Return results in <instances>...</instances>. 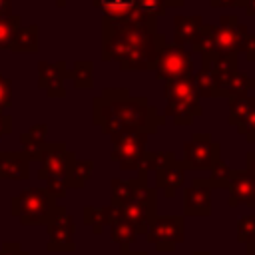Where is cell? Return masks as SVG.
Here are the masks:
<instances>
[{"mask_svg": "<svg viewBox=\"0 0 255 255\" xmlns=\"http://www.w3.org/2000/svg\"><path fill=\"white\" fill-rule=\"evenodd\" d=\"M44 183H46V185H44V189H46L52 197H56V199L66 197V193H68L66 181H62V179H46Z\"/></svg>", "mask_w": 255, "mask_h": 255, "instance_id": "8d00e7d4", "label": "cell"}, {"mask_svg": "<svg viewBox=\"0 0 255 255\" xmlns=\"http://www.w3.org/2000/svg\"><path fill=\"white\" fill-rule=\"evenodd\" d=\"M135 8L151 18H159L167 14V8L163 4V0H135Z\"/></svg>", "mask_w": 255, "mask_h": 255, "instance_id": "836d02e7", "label": "cell"}, {"mask_svg": "<svg viewBox=\"0 0 255 255\" xmlns=\"http://www.w3.org/2000/svg\"><path fill=\"white\" fill-rule=\"evenodd\" d=\"M185 239V217L183 215H157L145 233V241L159 253L175 251V245Z\"/></svg>", "mask_w": 255, "mask_h": 255, "instance_id": "ba28073f", "label": "cell"}, {"mask_svg": "<svg viewBox=\"0 0 255 255\" xmlns=\"http://www.w3.org/2000/svg\"><path fill=\"white\" fill-rule=\"evenodd\" d=\"M213 44H215V26L211 24H203L197 32V36L191 42V54H199V56H209L213 52Z\"/></svg>", "mask_w": 255, "mask_h": 255, "instance_id": "f546056e", "label": "cell"}, {"mask_svg": "<svg viewBox=\"0 0 255 255\" xmlns=\"http://www.w3.org/2000/svg\"><path fill=\"white\" fill-rule=\"evenodd\" d=\"M0 255H30L20 241H6L2 243V249H0Z\"/></svg>", "mask_w": 255, "mask_h": 255, "instance_id": "f35d334b", "label": "cell"}, {"mask_svg": "<svg viewBox=\"0 0 255 255\" xmlns=\"http://www.w3.org/2000/svg\"><path fill=\"white\" fill-rule=\"evenodd\" d=\"M229 102V114H227V124L237 128L241 126L247 116L253 112L255 108V96H251L249 92H241V94H235L231 98H227Z\"/></svg>", "mask_w": 255, "mask_h": 255, "instance_id": "7402d4cb", "label": "cell"}, {"mask_svg": "<svg viewBox=\"0 0 255 255\" xmlns=\"http://www.w3.org/2000/svg\"><path fill=\"white\" fill-rule=\"evenodd\" d=\"M235 129H237L239 135H245L247 143H255V108H253V112L247 116V120H245L241 126H237Z\"/></svg>", "mask_w": 255, "mask_h": 255, "instance_id": "d590c367", "label": "cell"}, {"mask_svg": "<svg viewBox=\"0 0 255 255\" xmlns=\"http://www.w3.org/2000/svg\"><path fill=\"white\" fill-rule=\"evenodd\" d=\"M251 175L245 171V169H233L231 171V179H229V199H227V205L229 207H239V205H245L249 195H251Z\"/></svg>", "mask_w": 255, "mask_h": 255, "instance_id": "d6986e66", "label": "cell"}, {"mask_svg": "<svg viewBox=\"0 0 255 255\" xmlns=\"http://www.w3.org/2000/svg\"><path fill=\"white\" fill-rule=\"evenodd\" d=\"M30 163L24 151H0V179L26 181L30 177Z\"/></svg>", "mask_w": 255, "mask_h": 255, "instance_id": "e0dca14e", "label": "cell"}, {"mask_svg": "<svg viewBox=\"0 0 255 255\" xmlns=\"http://www.w3.org/2000/svg\"><path fill=\"white\" fill-rule=\"evenodd\" d=\"M245 2H247V0H231V4H233L235 8H243V6H245Z\"/></svg>", "mask_w": 255, "mask_h": 255, "instance_id": "c3c4849f", "label": "cell"}, {"mask_svg": "<svg viewBox=\"0 0 255 255\" xmlns=\"http://www.w3.org/2000/svg\"><path fill=\"white\" fill-rule=\"evenodd\" d=\"M92 4L102 10L104 18L110 20L124 18L131 10H135V0H92Z\"/></svg>", "mask_w": 255, "mask_h": 255, "instance_id": "83f0119b", "label": "cell"}, {"mask_svg": "<svg viewBox=\"0 0 255 255\" xmlns=\"http://www.w3.org/2000/svg\"><path fill=\"white\" fill-rule=\"evenodd\" d=\"M217 157H221V145L213 141L209 133H193L191 139L183 143L181 163L185 171H207Z\"/></svg>", "mask_w": 255, "mask_h": 255, "instance_id": "7c38bea8", "label": "cell"}, {"mask_svg": "<svg viewBox=\"0 0 255 255\" xmlns=\"http://www.w3.org/2000/svg\"><path fill=\"white\" fill-rule=\"evenodd\" d=\"M245 255H255V245H245Z\"/></svg>", "mask_w": 255, "mask_h": 255, "instance_id": "681fc988", "label": "cell"}, {"mask_svg": "<svg viewBox=\"0 0 255 255\" xmlns=\"http://www.w3.org/2000/svg\"><path fill=\"white\" fill-rule=\"evenodd\" d=\"M70 80L76 90H92L94 88V62L76 60L70 70Z\"/></svg>", "mask_w": 255, "mask_h": 255, "instance_id": "484cf974", "label": "cell"}, {"mask_svg": "<svg viewBox=\"0 0 255 255\" xmlns=\"http://www.w3.org/2000/svg\"><path fill=\"white\" fill-rule=\"evenodd\" d=\"M245 205L255 207V179H253V183H251V195H249V199H247V203H245Z\"/></svg>", "mask_w": 255, "mask_h": 255, "instance_id": "7dc6e473", "label": "cell"}, {"mask_svg": "<svg viewBox=\"0 0 255 255\" xmlns=\"http://www.w3.org/2000/svg\"><path fill=\"white\" fill-rule=\"evenodd\" d=\"M201 66H209L215 78L217 86V98H231L241 92H249V76L245 72H239L237 68V56L227 58H213V60H201Z\"/></svg>", "mask_w": 255, "mask_h": 255, "instance_id": "8992f818", "label": "cell"}, {"mask_svg": "<svg viewBox=\"0 0 255 255\" xmlns=\"http://www.w3.org/2000/svg\"><path fill=\"white\" fill-rule=\"evenodd\" d=\"M0 14H12V0H0Z\"/></svg>", "mask_w": 255, "mask_h": 255, "instance_id": "b9f144b4", "label": "cell"}, {"mask_svg": "<svg viewBox=\"0 0 255 255\" xmlns=\"http://www.w3.org/2000/svg\"><path fill=\"white\" fill-rule=\"evenodd\" d=\"M112 151L110 159L120 165L124 171H137L145 153H147V133H116L110 135Z\"/></svg>", "mask_w": 255, "mask_h": 255, "instance_id": "52a82bcc", "label": "cell"}, {"mask_svg": "<svg viewBox=\"0 0 255 255\" xmlns=\"http://www.w3.org/2000/svg\"><path fill=\"white\" fill-rule=\"evenodd\" d=\"M191 255H211V253L209 251H193Z\"/></svg>", "mask_w": 255, "mask_h": 255, "instance_id": "816d5d0a", "label": "cell"}, {"mask_svg": "<svg viewBox=\"0 0 255 255\" xmlns=\"http://www.w3.org/2000/svg\"><path fill=\"white\" fill-rule=\"evenodd\" d=\"M249 90H255V78L249 80Z\"/></svg>", "mask_w": 255, "mask_h": 255, "instance_id": "f5cc1de1", "label": "cell"}, {"mask_svg": "<svg viewBox=\"0 0 255 255\" xmlns=\"http://www.w3.org/2000/svg\"><path fill=\"white\" fill-rule=\"evenodd\" d=\"M92 173H94V161L92 159H76L68 171L66 187L68 189H84L88 179L92 177Z\"/></svg>", "mask_w": 255, "mask_h": 255, "instance_id": "d4e9b609", "label": "cell"}, {"mask_svg": "<svg viewBox=\"0 0 255 255\" xmlns=\"http://www.w3.org/2000/svg\"><path fill=\"white\" fill-rule=\"evenodd\" d=\"M12 131V116L8 112H0V139Z\"/></svg>", "mask_w": 255, "mask_h": 255, "instance_id": "ab89813d", "label": "cell"}, {"mask_svg": "<svg viewBox=\"0 0 255 255\" xmlns=\"http://www.w3.org/2000/svg\"><path fill=\"white\" fill-rule=\"evenodd\" d=\"M56 197L44 187H26L10 199V213L22 225H46L56 209Z\"/></svg>", "mask_w": 255, "mask_h": 255, "instance_id": "277c9868", "label": "cell"}, {"mask_svg": "<svg viewBox=\"0 0 255 255\" xmlns=\"http://www.w3.org/2000/svg\"><path fill=\"white\" fill-rule=\"evenodd\" d=\"M239 54H243L247 62H255V34H251V32L245 34V38L239 46Z\"/></svg>", "mask_w": 255, "mask_h": 255, "instance_id": "74e56055", "label": "cell"}, {"mask_svg": "<svg viewBox=\"0 0 255 255\" xmlns=\"http://www.w3.org/2000/svg\"><path fill=\"white\" fill-rule=\"evenodd\" d=\"M46 135H48V124H34L26 133L20 135L22 151L28 155L30 161L40 159V151L46 145Z\"/></svg>", "mask_w": 255, "mask_h": 255, "instance_id": "44dd1931", "label": "cell"}, {"mask_svg": "<svg viewBox=\"0 0 255 255\" xmlns=\"http://www.w3.org/2000/svg\"><path fill=\"white\" fill-rule=\"evenodd\" d=\"M165 42L157 32V18L137 8L118 20L102 16V60L118 62L122 72L153 70Z\"/></svg>", "mask_w": 255, "mask_h": 255, "instance_id": "6da1fadb", "label": "cell"}, {"mask_svg": "<svg viewBox=\"0 0 255 255\" xmlns=\"http://www.w3.org/2000/svg\"><path fill=\"white\" fill-rule=\"evenodd\" d=\"M92 122L106 135L116 133H155L165 116L149 104L145 96H131L126 88H106L92 100Z\"/></svg>", "mask_w": 255, "mask_h": 255, "instance_id": "7a4b0ae2", "label": "cell"}, {"mask_svg": "<svg viewBox=\"0 0 255 255\" xmlns=\"http://www.w3.org/2000/svg\"><path fill=\"white\" fill-rule=\"evenodd\" d=\"M66 2H68V0H56V6H58V8H64Z\"/></svg>", "mask_w": 255, "mask_h": 255, "instance_id": "f907efd6", "label": "cell"}, {"mask_svg": "<svg viewBox=\"0 0 255 255\" xmlns=\"http://www.w3.org/2000/svg\"><path fill=\"white\" fill-rule=\"evenodd\" d=\"M76 153L68 151L64 141H46V145L40 151V169H38V179H62L66 181L70 167L76 161Z\"/></svg>", "mask_w": 255, "mask_h": 255, "instance_id": "8fae6325", "label": "cell"}, {"mask_svg": "<svg viewBox=\"0 0 255 255\" xmlns=\"http://www.w3.org/2000/svg\"><path fill=\"white\" fill-rule=\"evenodd\" d=\"M237 241L243 245H255V213L243 215L237 221Z\"/></svg>", "mask_w": 255, "mask_h": 255, "instance_id": "d6a6232c", "label": "cell"}, {"mask_svg": "<svg viewBox=\"0 0 255 255\" xmlns=\"http://www.w3.org/2000/svg\"><path fill=\"white\" fill-rule=\"evenodd\" d=\"M108 229H110V239L114 243H118L120 247H129L137 239V231L126 221H118V223L110 225Z\"/></svg>", "mask_w": 255, "mask_h": 255, "instance_id": "1f68e13d", "label": "cell"}, {"mask_svg": "<svg viewBox=\"0 0 255 255\" xmlns=\"http://www.w3.org/2000/svg\"><path fill=\"white\" fill-rule=\"evenodd\" d=\"M185 167L181 159H177L171 151H167L165 161L155 169V189H161L165 197H173L175 191L183 187Z\"/></svg>", "mask_w": 255, "mask_h": 255, "instance_id": "9a60e30c", "label": "cell"}, {"mask_svg": "<svg viewBox=\"0 0 255 255\" xmlns=\"http://www.w3.org/2000/svg\"><path fill=\"white\" fill-rule=\"evenodd\" d=\"M163 94H165L163 116L169 118L175 126H193L195 118L203 114L193 76L165 82Z\"/></svg>", "mask_w": 255, "mask_h": 255, "instance_id": "3957f363", "label": "cell"}, {"mask_svg": "<svg viewBox=\"0 0 255 255\" xmlns=\"http://www.w3.org/2000/svg\"><path fill=\"white\" fill-rule=\"evenodd\" d=\"M245 171L251 175V179H255V151H249L245 155Z\"/></svg>", "mask_w": 255, "mask_h": 255, "instance_id": "60d3db41", "label": "cell"}, {"mask_svg": "<svg viewBox=\"0 0 255 255\" xmlns=\"http://www.w3.org/2000/svg\"><path fill=\"white\" fill-rule=\"evenodd\" d=\"M193 82H195V90L199 100L201 98H217V86H215V78L209 66H201L199 72H193Z\"/></svg>", "mask_w": 255, "mask_h": 255, "instance_id": "f1b7e54d", "label": "cell"}, {"mask_svg": "<svg viewBox=\"0 0 255 255\" xmlns=\"http://www.w3.org/2000/svg\"><path fill=\"white\" fill-rule=\"evenodd\" d=\"M139 185H147V183L139 181L137 177H131V179H118V177H114L110 181V205H116V207L126 205L135 195Z\"/></svg>", "mask_w": 255, "mask_h": 255, "instance_id": "603a6c76", "label": "cell"}, {"mask_svg": "<svg viewBox=\"0 0 255 255\" xmlns=\"http://www.w3.org/2000/svg\"><path fill=\"white\" fill-rule=\"evenodd\" d=\"M122 221L129 223L137 235H145L153 219L157 217V189L149 185H139L135 195L120 207Z\"/></svg>", "mask_w": 255, "mask_h": 255, "instance_id": "5b68a950", "label": "cell"}, {"mask_svg": "<svg viewBox=\"0 0 255 255\" xmlns=\"http://www.w3.org/2000/svg\"><path fill=\"white\" fill-rule=\"evenodd\" d=\"M12 108V80L0 74V112H8Z\"/></svg>", "mask_w": 255, "mask_h": 255, "instance_id": "e575fe53", "label": "cell"}, {"mask_svg": "<svg viewBox=\"0 0 255 255\" xmlns=\"http://www.w3.org/2000/svg\"><path fill=\"white\" fill-rule=\"evenodd\" d=\"M247 26L239 22L235 14H223L219 18V24L215 26V44L213 52L209 56H201V60H213V58H227V56H239V46L247 34Z\"/></svg>", "mask_w": 255, "mask_h": 255, "instance_id": "9c48e42d", "label": "cell"}, {"mask_svg": "<svg viewBox=\"0 0 255 255\" xmlns=\"http://www.w3.org/2000/svg\"><path fill=\"white\" fill-rule=\"evenodd\" d=\"M82 215H84L82 217L84 225H88L94 235H100L104 233L106 227H110V205H102V207L86 205Z\"/></svg>", "mask_w": 255, "mask_h": 255, "instance_id": "cb8c5ba5", "label": "cell"}, {"mask_svg": "<svg viewBox=\"0 0 255 255\" xmlns=\"http://www.w3.org/2000/svg\"><path fill=\"white\" fill-rule=\"evenodd\" d=\"M231 167L227 161H223L221 157H217L213 161V165L209 167V177H201V181L209 187V189H227L229 179H231Z\"/></svg>", "mask_w": 255, "mask_h": 255, "instance_id": "4316f807", "label": "cell"}, {"mask_svg": "<svg viewBox=\"0 0 255 255\" xmlns=\"http://www.w3.org/2000/svg\"><path fill=\"white\" fill-rule=\"evenodd\" d=\"M155 78L157 80H177V78H185V76H193V58L191 52L185 50V46H177L173 42H165L157 64L153 68Z\"/></svg>", "mask_w": 255, "mask_h": 255, "instance_id": "30bf717a", "label": "cell"}, {"mask_svg": "<svg viewBox=\"0 0 255 255\" xmlns=\"http://www.w3.org/2000/svg\"><path fill=\"white\" fill-rule=\"evenodd\" d=\"M203 26L201 14H175L173 16V44L185 46L191 44Z\"/></svg>", "mask_w": 255, "mask_h": 255, "instance_id": "ac0fdd59", "label": "cell"}, {"mask_svg": "<svg viewBox=\"0 0 255 255\" xmlns=\"http://www.w3.org/2000/svg\"><path fill=\"white\" fill-rule=\"evenodd\" d=\"M165 8H181L185 4V0H163Z\"/></svg>", "mask_w": 255, "mask_h": 255, "instance_id": "bcb514c9", "label": "cell"}, {"mask_svg": "<svg viewBox=\"0 0 255 255\" xmlns=\"http://www.w3.org/2000/svg\"><path fill=\"white\" fill-rule=\"evenodd\" d=\"M22 26L18 14H0V50H8L16 30Z\"/></svg>", "mask_w": 255, "mask_h": 255, "instance_id": "4dcf8cb0", "label": "cell"}, {"mask_svg": "<svg viewBox=\"0 0 255 255\" xmlns=\"http://www.w3.org/2000/svg\"><path fill=\"white\" fill-rule=\"evenodd\" d=\"M243 8H245V14L247 16H255V0H247Z\"/></svg>", "mask_w": 255, "mask_h": 255, "instance_id": "f6af8a7d", "label": "cell"}, {"mask_svg": "<svg viewBox=\"0 0 255 255\" xmlns=\"http://www.w3.org/2000/svg\"><path fill=\"white\" fill-rule=\"evenodd\" d=\"M14 54H36L40 50V28L38 24L20 26L8 48Z\"/></svg>", "mask_w": 255, "mask_h": 255, "instance_id": "ffe728a7", "label": "cell"}, {"mask_svg": "<svg viewBox=\"0 0 255 255\" xmlns=\"http://www.w3.org/2000/svg\"><path fill=\"white\" fill-rule=\"evenodd\" d=\"M211 215V189L195 177L183 191V217H209Z\"/></svg>", "mask_w": 255, "mask_h": 255, "instance_id": "2e32d148", "label": "cell"}, {"mask_svg": "<svg viewBox=\"0 0 255 255\" xmlns=\"http://www.w3.org/2000/svg\"><path fill=\"white\" fill-rule=\"evenodd\" d=\"M213 8H227V6H233L231 0H207Z\"/></svg>", "mask_w": 255, "mask_h": 255, "instance_id": "7bdbcfd3", "label": "cell"}, {"mask_svg": "<svg viewBox=\"0 0 255 255\" xmlns=\"http://www.w3.org/2000/svg\"><path fill=\"white\" fill-rule=\"evenodd\" d=\"M120 255H147V251H133L129 247H120Z\"/></svg>", "mask_w": 255, "mask_h": 255, "instance_id": "ee69618b", "label": "cell"}, {"mask_svg": "<svg viewBox=\"0 0 255 255\" xmlns=\"http://www.w3.org/2000/svg\"><path fill=\"white\" fill-rule=\"evenodd\" d=\"M70 78V70L64 60L58 62H38V88L46 92L48 98H66L64 82Z\"/></svg>", "mask_w": 255, "mask_h": 255, "instance_id": "5bb4252c", "label": "cell"}, {"mask_svg": "<svg viewBox=\"0 0 255 255\" xmlns=\"http://www.w3.org/2000/svg\"><path fill=\"white\" fill-rule=\"evenodd\" d=\"M46 231H48L46 249L50 253H74L76 251V243H74L76 225L64 205H56L52 217L46 223Z\"/></svg>", "mask_w": 255, "mask_h": 255, "instance_id": "4fadbf2b", "label": "cell"}]
</instances>
